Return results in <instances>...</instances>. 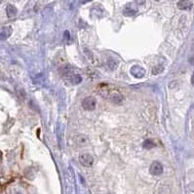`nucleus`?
<instances>
[{
    "mask_svg": "<svg viewBox=\"0 0 194 194\" xmlns=\"http://www.w3.org/2000/svg\"><path fill=\"white\" fill-rule=\"evenodd\" d=\"M81 105L84 110H87V111H92L94 110L97 107V100L94 97H86V98L83 99Z\"/></svg>",
    "mask_w": 194,
    "mask_h": 194,
    "instance_id": "nucleus-1",
    "label": "nucleus"
},
{
    "mask_svg": "<svg viewBox=\"0 0 194 194\" xmlns=\"http://www.w3.org/2000/svg\"><path fill=\"white\" fill-rule=\"evenodd\" d=\"M1 3H2V2H1V1H0V4H1Z\"/></svg>",
    "mask_w": 194,
    "mask_h": 194,
    "instance_id": "nucleus-14",
    "label": "nucleus"
},
{
    "mask_svg": "<svg viewBox=\"0 0 194 194\" xmlns=\"http://www.w3.org/2000/svg\"><path fill=\"white\" fill-rule=\"evenodd\" d=\"M163 70H164V66H161V64H158V66H156L152 68V73H153L154 75H158L161 72H163Z\"/></svg>",
    "mask_w": 194,
    "mask_h": 194,
    "instance_id": "nucleus-12",
    "label": "nucleus"
},
{
    "mask_svg": "<svg viewBox=\"0 0 194 194\" xmlns=\"http://www.w3.org/2000/svg\"><path fill=\"white\" fill-rule=\"evenodd\" d=\"M110 100L115 104H122L125 100V98L119 92H112V93H110Z\"/></svg>",
    "mask_w": 194,
    "mask_h": 194,
    "instance_id": "nucleus-5",
    "label": "nucleus"
},
{
    "mask_svg": "<svg viewBox=\"0 0 194 194\" xmlns=\"http://www.w3.org/2000/svg\"><path fill=\"white\" fill-rule=\"evenodd\" d=\"M191 84L194 86V72H193V74H192V76H191Z\"/></svg>",
    "mask_w": 194,
    "mask_h": 194,
    "instance_id": "nucleus-13",
    "label": "nucleus"
},
{
    "mask_svg": "<svg viewBox=\"0 0 194 194\" xmlns=\"http://www.w3.org/2000/svg\"><path fill=\"white\" fill-rule=\"evenodd\" d=\"M131 74L136 78H142L145 75V69L140 66H134L131 68Z\"/></svg>",
    "mask_w": 194,
    "mask_h": 194,
    "instance_id": "nucleus-4",
    "label": "nucleus"
},
{
    "mask_svg": "<svg viewBox=\"0 0 194 194\" xmlns=\"http://www.w3.org/2000/svg\"><path fill=\"white\" fill-rule=\"evenodd\" d=\"M12 34V27L11 26H4L0 29V40H6Z\"/></svg>",
    "mask_w": 194,
    "mask_h": 194,
    "instance_id": "nucleus-6",
    "label": "nucleus"
},
{
    "mask_svg": "<svg viewBox=\"0 0 194 194\" xmlns=\"http://www.w3.org/2000/svg\"><path fill=\"white\" fill-rule=\"evenodd\" d=\"M6 13H7V16L9 18H13L17 15L18 10L15 6L12 5V4H8L7 7H6Z\"/></svg>",
    "mask_w": 194,
    "mask_h": 194,
    "instance_id": "nucleus-8",
    "label": "nucleus"
},
{
    "mask_svg": "<svg viewBox=\"0 0 194 194\" xmlns=\"http://www.w3.org/2000/svg\"><path fill=\"white\" fill-rule=\"evenodd\" d=\"M142 146H144V148L145 149H150L152 147L155 146V142L152 141V140H145L144 142H142Z\"/></svg>",
    "mask_w": 194,
    "mask_h": 194,
    "instance_id": "nucleus-11",
    "label": "nucleus"
},
{
    "mask_svg": "<svg viewBox=\"0 0 194 194\" xmlns=\"http://www.w3.org/2000/svg\"><path fill=\"white\" fill-rule=\"evenodd\" d=\"M136 13H137V9L132 8V7H130V6H126V8L124 9V11H123L124 15L128 16V17H132V16L135 15Z\"/></svg>",
    "mask_w": 194,
    "mask_h": 194,
    "instance_id": "nucleus-9",
    "label": "nucleus"
},
{
    "mask_svg": "<svg viewBox=\"0 0 194 194\" xmlns=\"http://www.w3.org/2000/svg\"><path fill=\"white\" fill-rule=\"evenodd\" d=\"M193 6V2L189 0H182L178 2V8L181 10H190Z\"/></svg>",
    "mask_w": 194,
    "mask_h": 194,
    "instance_id": "nucleus-7",
    "label": "nucleus"
},
{
    "mask_svg": "<svg viewBox=\"0 0 194 194\" xmlns=\"http://www.w3.org/2000/svg\"><path fill=\"white\" fill-rule=\"evenodd\" d=\"M79 162L81 165L85 166V167H91L94 164V157L89 153H84L80 155Z\"/></svg>",
    "mask_w": 194,
    "mask_h": 194,
    "instance_id": "nucleus-3",
    "label": "nucleus"
},
{
    "mask_svg": "<svg viewBox=\"0 0 194 194\" xmlns=\"http://www.w3.org/2000/svg\"><path fill=\"white\" fill-rule=\"evenodd\" d=\"M149 173L153 175H160L163 173V166L158 161L152 162L149 167Z\"/></svg>",
    "mask_w": 194,
    "mask_h": 194,
    "instance_id": "nucleus-2",
    "label": "nucleus"
},
{
    "mask_svg": "<svg viewBox=\"0 0 194 194\" xmlns=\"http://www.w3.org/2000/svg\"><path fill=\"white\" fill-rule=\"evenodd\" d=\"M67 77H69V79H70V82L72 83V84H78V83H80L81 80H82L81 76L78 75V74H70Z\"/></svg>",
    "mask_w": 194,
    "mask_h": 194,
    "instance_id": "nucleus-10",
    "label": "nucleus"
}]
</instances>
